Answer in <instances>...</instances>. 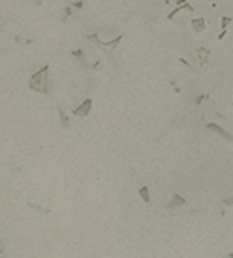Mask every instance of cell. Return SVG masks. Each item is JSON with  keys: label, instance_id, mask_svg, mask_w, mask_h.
I'll list each match as a JSON object with an SVG mask.
<instances>
[{"label": "cell", "instance_id": "obj_1", "mask_svg": "<svg viewBox=\"0 0 233 258\" xmlns=\"http://www.w3.org/2000/svg\"><path fill=\"white\" fill-rule=\"evenodd\" d=\"M47 74H49V66L41 68L38 74L32 75V81H30V87L34 90H40V92H47Z\"/></svg>", "mask_w": 233, "mask_h": 258}, {"label": "cell", "instance_id": "obj_2", "mask_svg": "<svg viewBox=\"0 0 233 258\" xmlns=\"http://www.w3.org/2000/svg\"><path fill=\"white\" fill-rule=\"evenodd\" d=\"M90 104H92V102H90V100H87L85 104H83V108H81V110H77L75 113H77V115H85V113H87V111L90 110Z\"/></svg>", "mask_w": 233, "mask_h": 258}, {"label": "cell", "instance_id": "obj_3", "mask_svg": "<svg viewBox=\"0 0 233 258\" xmlns=\"http://www.w3.org/2000/svg\"><path fill=\"white\" fill-rule=\"evenodd\" d=\"M194 28H196L197 32H201V30L205 28V23H203V19H196V21H194Z\"/></svg>", "mask_w": 233, "mask_h": 258}, {"label": "cell", "instance_id": "obj_4", "mask_svg": "<svg viewBox=\"0 0 233 258\" xmlns=\"http://www.w3.org/2000/svg\"><path fill=\"white\" fill-rule=\"evenodd\" d=\"M209 128H211V130H216V132H218V134H222L224 138H227V139H231V136H229L227 132H224L222 128H218V126H214V124H209Z\"/></svg>", "mask_w": 233, "mask_h": 258}, {"label": "cell", "instance_id": "obj_5", "mask_svg": "<svg viewBox=\"0 0 233 258\" xmlns=\"http://www.w3.org/2000/svg\"><path fill=\"white\" fill-rule=\"evenodd\" d=\"M183 202H184V200H181V198H179V196H177V200H175V202H173V203H171V207H173V205H181V203H183Z\"/></svg>", "mask_w": 233, "mask_h": 258}, {"label": "cell", "instance_id": "obj_6", "mask_svg": "<svg viewBox=\"0 0 233 258\" xmlns=\"http://www.w3.org/2000/svg\"><path fill=\"white\" fill-rule=\"evenodd\" d=\"M199 59H201V62H205V59H207V51H203V53L199 51Z\"/></svg>", "mask_w": 233, "mask_h": 258}]
</instances>
